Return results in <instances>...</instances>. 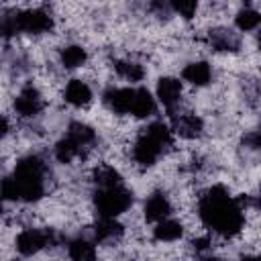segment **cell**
Returning <instances> with one entry per match:
<instances>
[{
  "mask_svg": "<svg viewBox=\"0 0 261 261\" xmlns=\"http://www.w3.org/2000/svg\"><path fill=\"white\" fill-rule=\"evenodd\" d=\"M200 218L204 220L206 226H210L212 230L224 237H232L241 232L245 224L243 206L237 200H232L222 186H214L202 196Z\"/></svg>",
  "mask_w": 261,
  "mask_h": 261,
  "instance_id": "1",
  "label": "cell"
},
{
  "mask_svg": "<svg viewBox=\"0 0 261 261\" xmlns=\"http://www.w3.org/2000/svg\"><path fill=\"white\" fill-rule=\"evenodd\" d=\"M45 194V161L39 155L22 157L14 173L0 181V198L16 202H35Z\"/></svg>",
  "mask_w": 261,
  "mask_h": 261,
  "instance_id": "2",
  "label": "cell"
},
{
  "mask_svg": "<svg viewBox=\"0 0 261 261\" xmlns=\"http://www.w3.org/2000/svg\"><path fill=\"white\" fill-rule=\"evenodd\" d=\"M169 143H171V128L163 122H151L137 139L133 147V159L139 165L149 167L161 157L163 149L169 147Z\"/></svg>",
  "mask_w": 261,
  "mask_h": 261,
  "instance_id": "3",
  "label": "cell"
},
{
  "mask_svg": "<svg viewBox=\"0 0 261 261\" xmlns=\"http://www.w3.org/2000/svg\"><path fill=\"white\" fill-rule=\"evenodd\" d=\"M96 210L100 218H116L122 212H126L133 204V194L126 190L122 184L112 186V188H98L96 198H94Z\"/></svg>",
  "mask_w": 261,
  "mask_h": 261,
  "instance_id": "4",
  "label": "cell"
},
{
  "mask_svg": "<svg viewBox=\"0 0 261 261\" xmlns=\"http://www.w3.org/2000/svg\"><path fill=\"white\" fill-rule=\"evenodd\" d=\"M55 234L51 230H43V228H27L16 237V251L24 257L37 255L39 251H43L45 247H49L53 243Z\"/></svg>",
  "mask_w": 261,
  "mask_h": 261,
  "instance_id": "5",
  "label": "cell"
},
{
  "mask_svg": "<svg viewBox=\"0 0 261 261\" xmlns=\"http://www.w3.org/2000/svg\"><path fill=\"white\" fill-rule=\"evenodd\" d=\"M14 22H16V33H31V35L45 33L53 27L51 16L41 8L14 12Z\"/></svg>",
  "mask_w": 261,
  "mask_h": 261,
  "instance_id": "6",
  "label": "cell"
},
{
  "mask_svg": "<svg viewBox=\"0 0 261 261\" xmlns=\"http://www.w3.org/2000/svg\"><path fill=\"white\" fill-rule=\"evenodd\" d=\"M135 88H108L104 92V104L116 114H128L133 104Z\"/></svg>",
  "mask_w": 261,
  "mask_h": 261,
  "instance_id": "7",
  "label": "cell"
},
{
  "mask_svg": "<svg viewBox=\"0 0 261 261\" xmlns=\"http://www.w3.org/2000/svg\"><path fill=\"white\" fill-rule=\"evenodd\" d=\"M14 110L20 114V116H37L41 110H43V98L39 94L37 88H24L16 100H14Z\"/></svg>",
  "mask_w": 261,
  "mask_h": 261,
  "instance_id": "8",
  "label": "cell"
},
{
  "mask_svg": "<svg viewBox=\"0 0 261 261\" xmlns=\"http://www.w3.org/2000/svg\"><path fill=\"white\" fill-rule=\"evenodd\" d=\"M157 100L167 110H173L181 100V82L175 77H161L157 82Z\"/></svg>",
  "mask_w": 261,
  "mask_h": 261,
  "instance_id": "9",
  "label": "cell"
},
{
  "mask_svg": "<svg viewBox=\"0 0 261 261\" xmlns=\"http://www.w3.org/2000/svg\"><path fill=\"white\" fill-rule=\"evenodd\" d=\"M208 41L210 45L216 49V51H224V53H234L241 49V37L230 31V29H224V27H218V29H212L208 33Z\"/></svg>",
  "mask_w": 261,
  "mask_h": 261,
  "instance_id": "10",
  "label": "cell"
},
{
  "mask_svg": "<svg viewBox=\"0 0 261 261\" xmlns=\"http://www.w3.org/2000/svg\"><path fill=\"white\" fill-rule=\"evenodd\" d=\"M171 130H175L179 137H184V139H196V137H200L202 135V130H204V122H202V118L200 116H196V114H190V112H186V114H175L173 116V120H171Z\"/></svg>",
  "mask_w": 261,
  "mask_h": 261,
  "instance_id": "11",
  "label": "cell"
},
{
  "mask_svg": "<svg viewBox=\"0 0 261 261\" xmlns=\"http://www.w3.org/2000/svg\"><path fill=\"white\" fill-rule=\"evenodd\" d=\"M171 204L163 192H153L145 202V218L151 222H159L163 218H169Z\"/></svg>",
  "mask_w": 261,
  "mask_h": 261,
  "instance_id": "12",
  "label": "cell"
},
{
  "mask_svg": "<svg viewBox=\"0 0 261 261\" xmlns=\"http://www.w3.org/2000/svg\"><path fill=\"white\" fill-rule=\"evenodd\" d=\"M181 77L192 86H206L212 80V67L206 61H192L181 69Z\"/></svg>",
  "mask_w": 261,
  "mask_h": 261,
  "instance_id": "13",
  "label": "cell"
},
{
  "mask_svg": "<svg viewBox=\"0 0 261 261\" xmlns=\"http://www.w3.org/2000/svg\"><path fill=\"white\" fill-rule=\"evenodd\" d=\"M155 112V98L151 96L149 90L145 88H135V94H133V104H130V112L133 116L137 118H147Z\"/></svg>",
  "mask_w": 261,
  "mask_h": 261,
  "instance_id": "14",
  "label": "cell"
},
{
  "mask_svg": "<svg viewBox=\"0 0 261 261\" xmlns=\"http://www.w3.org/2000/svg\"><path fill=\"white\" fill-rule=\"evenodd\" d=\"M184 234V226L181 222L173 220V218H163L155 224L153 228V237L159 241V243H173L177 241L179 237Z\"/></svg>",
  "mask_w": 261,
  "mask_h": 261,
  "instance_id": "15",
  "label": "cell"
},
{
  "mask_svg": "<svg viewBox=\"0 0 261 261\" xmlns=\"http://www.w3.org/2000/svg\"><path fill=\"white\" fill-rule=\"evenodd\" d=\"M90 100H92V90L86 82L71 80L65 86V102H69L71 106H86Z\"/></svg>",
  "mask_w": 261,
  "mask_h": 261,
  "instance_id": "16",
  "label": "cell"
},
{
  "mask_svg": "<svg viewBox=\"0 0 261 261\" xmlns=\"http://www.w3.org/2000/svg\"><path fill=\"white\" fill-rule=\"evenodd\" d=\"M122 234V224L116 218H100L94 226V239L100 243H110Z\"/></svg>",
  "mask_w": 261,
  "mask_h": 261,
  "instance_id": "17",
  "label": "cell"
},
{
  "mask_svg": "<svg viewBox=\"0 0 261 261\" xmlns=\"http://www.w3.org/2000/svg\"><path fill=\"white\" fill-rule=\"evenodd\" d=\"M67 255L71 261H96V247L86 239H73L67 243Z\"/></svg>",
  "mask_w": 261,
  "mask_h": 261,
  "instance_id": "18",
  "label": "cell"
},
{
  "mask_svg": "<svg viewBox=\"0 0 261 261\" xmlns=\"http://www.w3.org/2000/svg\"><path fill=\"white\" fill-rule=\"evenodd\" d=\"M67 139H71L77 147H88V145H92L94 143V139H96V133H94V128L92 126H88V124H84V122H71L69 124V128H67V135H65Z\"/></svg>",
  "mask_w": 261,
  "mask_h": 261,
  "instance_id": "19",
  "label": "cell"
},
{
  "mask_svg": "<svg viewBox=\"0 0 261 261\" xmlns=\"http://www.w3.org/2000/svg\"><path fill=\"white\" fill-rule=\"evenodd\" d=\"M53 153H55V159H57L59 163H71L73 159H77V157L82 155V147H77L71 139L63 137V139L55 145Z\"/></svg>",
  "mask_w": 261,
  "mask_h": 261,
  "instance_id": "20",
  "label": "cell"
},
{
  "mask_svg": "<svg viewBox=\"0 0 261 261\" xmlns=\"http://www.w3.org/2000/svg\"><path fill=\"white\" fill-rule=\"evenodd\" d=\"M86 57H88L86 55V49L80 47V45H67V47L61 49V63L67 69H75V67L84 65L86 63Z\"/></svg>",
  "mask_w": 261,
  "mask_h": 261,
  "instance_id": "21",
  "label": "cell"
},
{
  "mask_svg": "<svg viewBox=\"0 0 261 261\" xmlns=\"http://www.w3.org/2000/svg\"><path fill=\"white\" fill-rule=\"evenodd\" d=\"M114 69L120 77H124L126 82H141L145 77V69L143 65L135 63V61H126V59H120L114 63Z\"/></svg>",
  "mask_w": 261,
  "mask_h": 261,
  "instance_id": "22",
  "label": "cell"
},
{
  "mask_svg": "<svg viewBox=\"0 0 261 261\" xmlns=\"http://www.w3.org/2000/svg\"><path fill=\"white\" fill-rule=\"evenodd\" d=\"M259 22H261V16H259V12L253 10V8H243V10H239L237 16H234V24H237V29L243 31V33L255 31V29L259 27Z\"/></svg>",
  "mask_w": 261,
  "mask_h": 261,
  "instance_id": "23",
  "label": "cell"
},
{
  "mask_svg": "<svg viewBox=\"0 0 261 261\" xmlns=\"http://www.w3.org/2000/svg\"><path fill=\"white\" fill-rule=\"evenodd\" d=\"M94 181L98 184V188H112V186H120L122 179L118 175V171L110 165H100L94 173Z\"/></svg>",
  "mask_w": 261,
  "mask_h": 261,
  "instance_id": "24",
  "label": "cell"
},
{
  "mask_svg": "<svg viewBox=\"0 0 261 261\" xmlns=\"http://www.w3.org/2000/svg\"><path fill=\"white\" fill-rule=\"evenodd\" d=\"M169 6H171L173 12H177V14L184 16V18H194V14H196V10H198V4H196L194 0H175V2H171Z\"/></svg>",
  "mask_w": 261,
  "mask_h": 261,
  "instance_id": "25",
  "label": "cell"
},
{
  "mask_svg": "<svg viewBox=\"0 0 261 261\" xmlns=\"http://www.w3.org/2000/svg\"><path fill=\"white\" fill-rule=\"evenodd\" d=\"M243 143H245V147H249V149H259V133H257V130L247 133L245 139H243Z\"/></svg>",
  "mask_w": 261,
  "mask_h": 261,
  "instance_id": "26",
  "label": "cell"
},
{
  "mask_svg": "<svg viewBox=\"0 0 261 261\" xmlns=\"http://www.w3.org/2000/svg\"><path fill=\"white\" fill-rule=\"evenodd\" d=\"M208 245H210V241H208V239H198V241H194V247H196L198 251L208 249Z\"/></svg>",
  "mask_w": 261,
  "mask_h": 261,
  "instance_id": "27",
  "label": "cell"
},
{
  "mask_svg": "<svg viewBox=\"0 0 261 261\" xmlns=\"http://www.w3.org/2000/svg\"><path fill=\"white\" fill-rule=\"evenodd\" d=\"M8 128H10V124H8V120L0 114V137H4L6 133H8Z\"/></svg>",
  "mask_w": 261,
  "mask_h": 261,
  "instance_id": "28",
  "label": "cell"
},
{
  "mask_svg": "<svg viewBox=\"0 0 261 261\" xmlns=\"http://www.w3.org/2000/svg\"><path fill=\"white\" fill-rule=\"evenodd\" d=\"M241 261H259V259H257L255 255H247V257H243Z\"/></svg>",
  "mask_w": 261,
  "mask_h": 261,
  "instance_id": "29",
  "label": "cell"
},
{
  "mask_svg": "<svg viewBox=\"0 0 261 261\" xmlns=\"http://www.w3.org/2000/svg\"><path fill=\"white\" fill-rule=\"evenodd\" d=\"M198 261H220V259H216V257H202V259H198Z\"/></svg>",
  "mask_w": 261,
  "mask_h": 261,
  "instance_id": "30",
  "label": "cell"
},
{
  "mask_svg": "<svg viewBox=\"0 0 261 261\" xmlns=\"http://www.w3.org/2000/svg\"><path fill=\"white\" fill-rule=\"evenodd\" d=\"M2 210H4V206H2V198H0V214H2Z\"/></svg>",
  "mask_w": 261,
  "mask_h": 261,
  "instance_id": "31",
  "label": "cell"
}]
</instances>
